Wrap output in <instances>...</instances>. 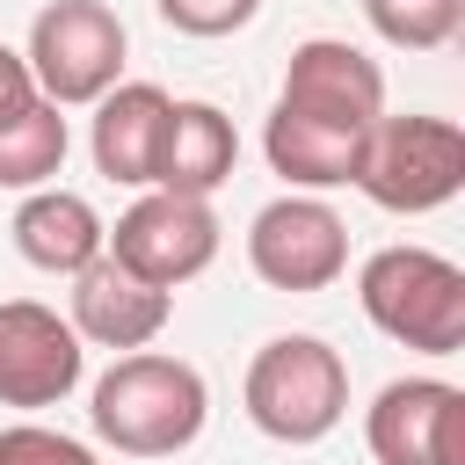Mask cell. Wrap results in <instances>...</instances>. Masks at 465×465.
I'll list each match as a JSON object with an SVG mask.
<instances>
[{"mask_svg": "<svg viewBox=\"0 0 465 465\" xmlns=\"http://www.w3.org/2000/svg\"><path fill=\"white\" fill-rule=\"evenodd\" d=\"M87 421L116 458H174V450H189L203 436L211 392H203L196 363L160 356V349H131L94 378Z\"/></svg>", "mask_w": 465, "mask_h": 465, "instance_id": "6da1fadb", "label": "cell"}, {"mask_svg": "<svg viewBox=\"0 0 465 465\" xmlns=\"http://www.w3.org/2000/svg\"><path fill=\"white\" fill-rule=\"evenodd\" d=\"M356 298L363 320L421 356H458L465 349V269L436 247H378L356 269Z\"/></svg>", "mask_w": 465, "mask_h": 465, "instance_id": "7a4b0ae2", "label": "cell"}, {"mask_svg": "<svg viewBox=\"0 0 465 465\" xmlns=\"http://www.w3.org/2000/svg\"><path fill=\"white\" fill-rule=\"evenodd\" d=\"M240 400H247V421L269 443L298 450V443H320V436L341 429V414H349V363L320 334H276V341L254 349Z\"/></svg>", "mask_w": 465, "mask_h": 465, "instance_id": "3957f363", "label": "cell"}, {"mask_svg": "<svg viewBox=\"0 0 465 465\" xmlns=\"http://www.w3.org/2000/svg\"><path fill=\"white\" fill-rule=\"evenodd\" d=\"M356 189L400 218L443 211L465 189V131L450 116H378L356 153Z\"/></svg>", "mask_w": 465, "mask_h": 465, "instance_id": "277c9868", "label": "cell"}, {"mask_svg": "<svg viewBox=\"0 0 465 465\" xmlns=\"http://www.w3.org/2000/svg\"><path fill=\"white\" fill-rule=\"evenodd\" d=\"M124 51H131V36L109 0H51L29 22L22 65L51 109H87L124 80Z\"/></svg>", "mask_w": 465, "mask_h": 465, "instance_id": "5b68a950", "label": "cell"}, {"mask_svg": "<svg viewBox=\"0 0 465 465\" xmlns=\"http://www.w3.org/2000/svg\"><path fill=\"white\" fill-rule=\"evenodd\" d=\"M102 254H116L131 276L174 291L189 276H203L218 262V211L203 196H167V189H145L102 240Z\"/></svg>", "mask_w": 465, "mask_h": 465, "instance_id": "8992f818", "label": "cell"}, {"mask_svg": "<svg viewBox=\"0 0 465 465\" xmlns=\"http://www.w3.org/2000/svg\"><path fill=\"white\" fill-rule=\"evenodd\" d=\"M247 269L269 291H327L349 269V225L320 196H276L247 225Z\"/></svg>", "mask_w": 465, "mask_h": 465, "instance_id": "52a82bcc", "label": "cell"}, {"mask_svg": "<svg viewBox=\"0 0 465 465\" xmlns=\"http://www.w3.org/2000/svg\"><path fill=\"white\" fill-rule=\"evenodd\" d=\"M378 465H465V392L450 378H392L363 407Z\"/></svg>", "mask_w": 465, "mask_h": 465, "instance_id": "ba28073f", "label": "cell"}, {"mask_svg": "<svg viewBox=\"0 0 465 465\" xmlns=\"http://www.w3.org/2000/svg\"><path fill=\"white\" fill-rule=\"evenodd\" d=\"M276 109L312 116L327 131H371L385 116V73H378V58H363L341 36H305L291 51V65H283Z\"/></svg>", "mask_w": 465, "mask_h": 465, "instance_id": "9c48e42d", "label": "cell"}, {"mask_svg": "<svg viewBox=\"0 0 465 465\" xmlns=\"http://www.w3.org/2000/svg\"><path fill=\"white\" fill-rule=\"evenodd\" d=\"M87 371V349L73 334V320H58L36 298H7L0 305V407H58Z\"/></svg>", "mask_w": 465, "mask_h": 465, "instance_id": "30bf717a", "label": "cell"}, {"mask_svg": "<svg viewBox=\"0 0 465 465\" xmlns=\"http://www.w3.org/2000/svg\"><path fill=\"white\" fill-rule=\"evenodd\" d=\"M174 320V291L131 276L116 254H94L80 276H73V334L94 341V349H145L160 341V327Z\"/></svg>", "mask_w": 465, "mask_h": 465, "instance_id": "8fae6325", "label": "cell"}, {"mask_svg": "<svg viewBox=\"0 0 465 465\" xmlns=\"http://www.w3.org/2000/svg\"><path fill=\"white\" fill-rule=\"evenodd\" d=\"M167 109H174L167 87H153V80H116V87L94 102V131H87L94 174H109V182H124V189H153V160H160Z\"/></svg>", "mask_w": 465, "mask_h": 465, "instance_id": "7c38bea8", "label": "cell"}, {"mask_svg": "<svg viewBox=\"0 0 465 465\" xmlns=\"http://www.w3.org/2000/svg\"><path fill=\"white\" fill-rule=\"evenodd\" d=\"M232 160H240V131L218 102H174L167 109V131H160V160H153V189L167 196H203L232 182Z\"/></svg>", "mask_w": 465, "mask_h": 465, "instance_id": "4fadbf2b", "label": "cell"}, {"mask_svg": "<svg viewBox=\"0 0 465 465\" xmlns=\"http://www.w3.org/2000/svg\"><path fill=\"white\" fill-rule=\"evenodd\" d=\"M15 254L29 262V269H44V276H80L94 254H102V240H109V225L94 218V203L87 196H73V189H29L22 203H15Z\"/></svg>", "mask_w": 465, "mask_h": 465, "instance_id": "5bb4252c", "label": "cell"}, {"mask_svg": "<svg viewBox=\"0 0 465 465\" xmlns=\"http://www.w3.org/2000/svg\"><path fill=\"white\" fill-rule=\"evenodd\" d=\"M262 153H269V167H276L298 196H320V189L356 182L363 131H327V124H312V116L269 109V124H262Z\"/></svg>", "mask_w": 465, "mask_h": 465, "instance_id": "9a60e30c", "label": "cell"}, {"mask_svg": "<svg viewBox=\"0 0 465 465\" xmlns=\"http://www.w3.org/2000/svg\"><path fill=\"white\" fill-rule=\"evenodd\" d=\"M65 145H73V131H65V109H51L44 94H29L22 109H7L0 116V189H51V174L65 167Z\"/></svg>", "mask_w": 465, "mask_h": 465, "instance_id": "2e32d148", "label": "cell"}, {"mask_svg": "<svg viewBox=\"0 0 465 465\" xmlns=\"http://www.w3.org/2000/svg\"><path fill=\"white\" fill-rule=\"evenodd\" d=\"M363 22L392 44V51H436L458 36L465 0H363Z\"/></svg>", "mask_w": 465, "mask_h": 465, "instance_id": "e0dca14e", "label": "cell"}, {"mask_svg": "<svg viewBox=\"0 0 465 465\" xmlns=\"http://www.w3.org/2000/svg\"><path fill=\"white\" fill-rule=\"evenodd\" d=\"M0 465H102V458L80 436H65V429L15 421V429H0Z\"/></svg>", "mask_w": 465, "mask_h": 465, "instance_id": "ac0fdd59", "label": "cell"}, {"mask_svg": "<svg viewBox=\"0 0 465 465\" xmlns=\"http://www.w3.org/2000/svg\"><path fill=\"white\" fill-rule=\"evenodd\" d=\"M153 7L182 36H232V29H247L262 15V0H153Z\"/></svg>", "mask_w": 465, "mask_h": 465, "instance_id": "d6986e66", "label": "cell"}, {"mask_svg": "<svg viewBox=\"0 0 465 465\" xmlns=\"http://www.w3.org/2000/svg\"><path fill=\"white\" fill-rule=\"evenodd\" d=\"M29 94H36V87H29V65H22V51H7V44H0V116H7V109H22Z\"/></svg>", "mask_w": 465, "mask_h": 465, "instance_id": "ffe728a7", "label": "cell"}]
</instances>
